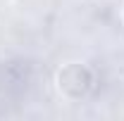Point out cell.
Instances as JSON below:
<instances>
[]
</instances>
